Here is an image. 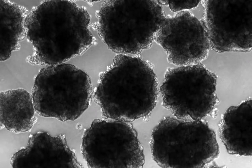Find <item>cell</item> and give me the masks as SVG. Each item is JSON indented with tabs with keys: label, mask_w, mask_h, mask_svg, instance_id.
I'll use <instances>...</instances> for the list:
<instances>
[{
	"label": "cell",
	"mask_w": 252,
	"mask_h": 168,
	"mask_svg": "<svg viewBox=\"0 0 252 168\" xmlns=\"http://www.w3.org/2000/svg\"><path fill=\"white\" fill-rule=\"evenodd\" d=\"M0 127L15 133L30 131L37 121L32 98L21 88L0 93Z\"/></svg>",
	"instance_id": "9c48e42d"
},
{
	"label": "cell",
	"mask_w": 252,
	"mask_h": 168,
	"mask_svg": "<svg viewBox=\"0 0 252 168\" xmlns=\"http://www.w3.org/2000/svg\"><path fill=\"white\" fill-rule=\"evenodd\" d=\"M163 13L164 16L167 18H173L174 17L176 14L173 11L168 5L163 4L161 5Z\"/></svg>",
	"instance_id": "8fae6325"
},
{
	"label": "cell",
	"mask_w": 252,
	"mask_h": 168,
	"mask_svg": "<svg viewBox=\"0 0 252 168\" xmlns=\"http://www.w3.org/2000/svg\"><path fill=\"white\" fill-rule=\"evenodd\" d=\"M150 145L153 159L163 168H203L220 152L216 133L206 122L174 116L155 128Z\"/></svg>",
	"instance_id": "7a4b0ae2"
},
{
	"label": "cell",
	"mask_w": 252,
	"mask_h": 168,
	"mask_svg": "<svg viewBox=\"0 0 252 168\" xmlns=\"http://www.w3.org/2000/svg\"><path fill=\"white\" fill-rule=\"evenodd\" d=\"M217 80L201 63L169 68L160 89L163 105L177 118L202 120L216 104Z\"/></svg>",
	"instance_id": "277c9868"
},
{
	"label": "cell",
	"mask_w": 252,
	"mask_h": 168,
	"mask_svg": "<svg viewBox=\"0 0 252 168\" xmlns=\"http://www.w3.org/2000/svg\"><path fill=\"white\" fill-rule=\"evenodd\" d=\"M53 34L44 37L43 48L53 65L65 63L91 45L90 17L84 8L72 1L58 0L53 7Z\"/></svg>",
	"instance_id": "8992f818"
},
{
	"label": "cell",
	"mask_w": 252,
	"mask_h": 168,
	"mask_svg": "<svg viewBox=\"0 0 252 168\" xmlns=\"http://www.w3.org/2000/svg\"><path fill=\"white\" fill-rule=\"evenodd\" d=\"M10 163L13 168H80L73 150L65 136L39 131L30 135L27 144L15 153Z\"/></svg>",
	"instance_id": "52a82bcc"
},
{
	"label": "cell",
	"mask_w": 252,
	"mask_h": 168,
	"mask_svg": "<svg viewBox=\"0 0 252 168\" xmlns=\"http://www.w3.org/2000/svg\"><path fill=\"white\" fill-rule=\"evenodd\" d=\"M153 68L138 57L115 56L101 75L94 94L103 119L129 122L150 115L158 95Z\"/></svg>",
	"instance_id": "6da1fadb"
},
{
	"label": "cell",
	"mask_w": 252,
	"mask_h": 168,
	"mask_svg": "<svg viewBox=\"0 0 252 168\" xmlns=\"http://www.w3.org/2000/svg\"><path fill=\"white\" fill-rule=\"evenodd\" d=\"M81 150L90 168H141L143 147L128 122L96 119L83 135Z\"/></svg>",
	"instance_id": "5b68a950"
},
{
	"label": "cell",
	"mask_w": 252,
	"mask_h": 168,
	"mask_svg": "<svg viewBox=\"0 0 252 168\" xmlns=\"http://www.w3.org/2000/svg\"><path fill=\"white\" fill-rule=\"evenodd\" d=\"M93 94L88 75L65 63L42 69L35 78L32 95L38 114L64 122L79 118L89 106Z\"/></svg>",
	"instance_id": "3957f363"
},
{
	"label": "cell",
	"mask_w": 252,
	"mask_h": 168,
	"mask_svg": "<svg viewBox=\"0 0 252 168\" xmlns=\"http://www.w3.org/2000/svg\"><path fill=\"white\" fill-rule=\"evenodd\" d=\"M252 130L251 99L227 109L221 123L220 135L229 153L252 155Z\"/></svg>",
	"instance_id": "ba28073f"
},
{
	"label": "cell",
	"mask_w": 252,
	"mask_h": 168,
	"mask_svg": "<svg viewBox=\"0 0 252 168\" xmlns=\"http://www.w3.org/2000/svg\"><path fill=\"white\" fill-rule=\"evenodd\" d=\"M189 11L195 17L199 20L203 17L204 10L203 6L200 2L196 6L189 9Z\"/></svg>",
	"instance_id": "30bf717a"
}]
</instances>
